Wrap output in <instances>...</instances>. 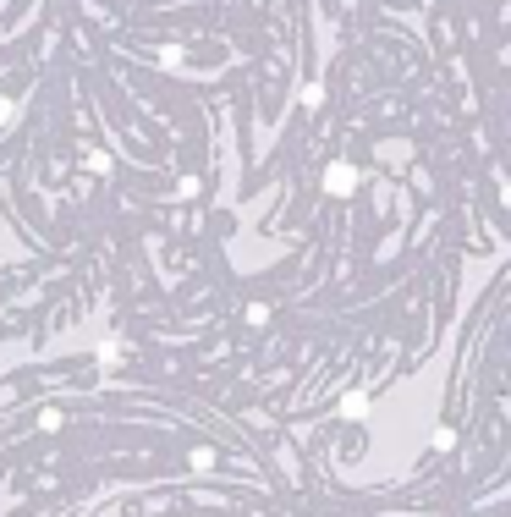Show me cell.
<instances>
[{"mask_svg":"<svg viewBox=\"0 0 511 517\" xmlns=\"http://www.w3.org/2000/svg\"><path fill=\"white\" fill-rule=\"evenodd\" d=\"M352 182H357V171H352V166H335V171H330V187H341V193H347Z\"/></svg>","mask_w":511,"mask_h":517,"instance_id":"1","label":"cell"}]
</instances>
